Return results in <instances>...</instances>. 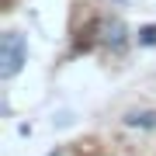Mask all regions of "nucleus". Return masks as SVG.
I'll list each match as a JSON object with an SVG mask.
<instances>
[{"mask_svg":"<svg viewBox=\"0 0 156 156\" xmlns=\"http://www.w3.org/2000/svg\"><path fill=\"white\" fill-rule=\"evenodd\" d=\"M28 62V42L21 31H4L0 38V76L11 80L21 73V66Z\"/></svg>","mask_w":156,"mask_h":156,"instance_id":"nucleus-1","label":"nucleus"},{"mask_svg":"<svg viewBox=\"0 0 156 156\" xmlns=\"http://www.w3.org/2000/svg\"><path fill=\"white\" fill-rule=\"evenodd\" d=\"M101 31H104V35H101V42H104V45H115V49H122V45H125V24L118 21V17H115V21H104V24H101Z\"/></svg>","mask_w":156,"mask_h":156,"instance_id":"nucleus-2","label":"nucleus"},{"mask_svg":"<svg viewBox=\"0 0 156 156\" xmlns=\"http://www.w3.org/2000/svg\"><path fill=\"white\" fill-rule=\"evenodd\" d=\"M125 125H132V128H156V111H128Z\"/></svg>","mask_w":156,"mask_h":156,"instance_id":"nucleus-3","label":"nucleus"},{"mask_svg":"<svg viewBox=\"0 0 156 156\" xmlns=\"http://www.w3.org/2000/svg\"><path fill=\"white\" fill-rule=\"evenodd\" d=\"M139 35H142V38H139L142 45H156V24H149V28H142Z\"/></svg>","mask_w":156,"mask_h":156,"instance_id":"nucleus-4","label":"nucleus"},{"mask_svg":"<svg viewBox=\"0 0 156 156\" xmlns=\"http://www.w3.org/2000/svg\"><path fill=\"white\" fill-rule=\"evenodd\" d=\"M49 156H59V153H49Z\"/></svg>","mask_w":156,"mask_h":156,"instance_id":"nucleus-5","label":"nucleus"}]
</instances>
